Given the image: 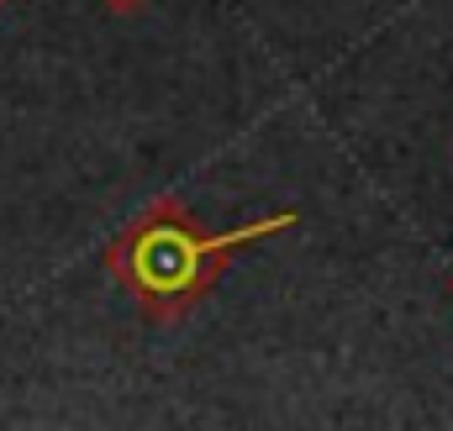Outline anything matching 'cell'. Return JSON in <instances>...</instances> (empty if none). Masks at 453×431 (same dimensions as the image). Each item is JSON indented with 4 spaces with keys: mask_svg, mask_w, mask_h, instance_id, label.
Masks as SVG:
<instances>
[{
    "mask_svg": "<svg viewBox=\"0 0 453 431\" xmlns=\"http://www.w3.org/2000/svg\"><path fill=\"white\" fill-rule=\"evenodd\" d=\"M106 5H111V11H121V16H127V11H137L142 0H106Z\"/></svg>",
    "mask_w": 453,
    "mask_h": 431,
    "instance_id": "2",
    "label": "cell"
},
{
    "mask_svg": "<svg viewBox=\"0 0 453 431\" xmlns=\"http://www.w3.org/2000/svg\"><path fill=\"white\" fill-rule=\"evenodd\" d=\"M285 226H296V211H280L269 221H253V226H232V231H217V237H201L174 206H164L148 221H137L111 247V268L153 316H180L190 300H201L211 290V279L226 268L232 247L274 237Z\"/></svg>",
    "mask_w": 453,
    "mask_h": 431,
    "instance_id": "1",
    "label": "cell"
},
{
    "mask_svg": "<svg viewBox=\"0 0 453 431\" xmlns=\"http://www.w3.org/2000/svg\"><path fill=\"white\" fill-rule=\"evenodd\" d=\"M0 5H11V0H0Z\"/></svg>",
    "mask_w": 453,
    "mask_h": 431,
    "instance_id": "3",
    "label": "cell"
}]
</instances>
